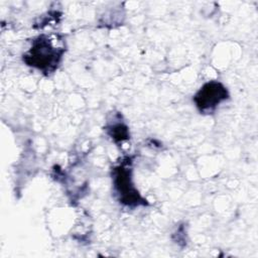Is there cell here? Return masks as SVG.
I'll list each match as a JSON object with an SVG mask.
<instances>
[{"label": "cell", "mask_w": 258, "mask_h": 258, "mask_svg": "<svg viewBox=\"0 0 258 258\" xmlns=\"http://www.w3.org/2000/svg\"><path fill=\"white\" fill-rule=\"evenodd\" d=\"M63 51V48L54 47L49 38L38 36L32 42L29 51L23 56V60L39 71L51 73L57 68Z\"/></svg>", "instance_id": "obj_1"}, {"label": "cell", "mask_w": 258, "mask_h": 258, "mask_svg": "<svg viewBox=\"0 0 258 258\" xmlns=\"http://www.w3.org/2000/svg\"><path fill=\"white\" fill-rule=\"evenodd\" d=\"M228 98V91L221 83L209 82L196 94L194 101L201 113L209 114Z\"/></svg>", "instance_id": "obj_2"}, {"label": "cell", "mask_w": 258, "mask_h": 258, "mask_svg": "<svg viewBox=\"0 0 258 258\" xmlns=\"http://www.w3.org/2000/svg\"><path fill=\"white\" fill-rule=\"evenodd\" d=\"M114 186L120 197V201L125 205H145V202L136 190L131 180L130 168L120 165L113 171Z\"/></svg>", "instance_id": "obj_3"}]
</instances>
